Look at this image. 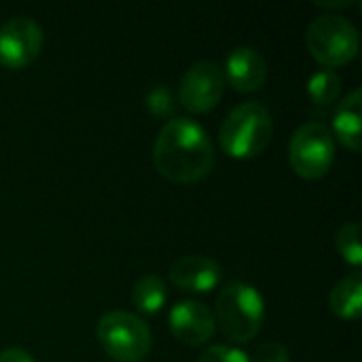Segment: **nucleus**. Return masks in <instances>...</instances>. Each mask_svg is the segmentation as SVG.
<instances>
[{
    "label": "nucleus",
    "mask_w": 362,
    "mask_h": 362,
    "mask_svg": "<svg viewBox=\"0 0 362 362\" xmlns=\"http://www.w3.org/2000/svg\"><path fill=\"white\" fill-rule=\"evenodd\" d=\"M225 81L240 93L259 91L267 81V62L255 47H235L225 59Z\"/></svg>",
    "instance_id": "10"
},
{
    "label": "nucleus",
    "mask_w": 362,
    "mask_h": 362,
    "mask_svg": "<svg viewBox=\"0 0 362 362\" xmlns=\"http://www.w3.org/2000/svg\"><path fill=\"white\" fill-rule=\"evenodd\" d=\"M310 55L325 68H339L352 62L361 47L358 28L339 13L318 15L305 34Z\"/></svg>",
    "instance_id": "4"
},
{
    "label": "nucleus",
    "mask_w": 362,
    "mask_h": 362,
    "mask_svg": "<svg viewBox=\"0 0 362 362\" xmlns=\"http://www.w3.org/2000/svg\"><path fill=\"white\" fill-rule=\"evenodd\" d=\"M170 280L185 293H210L223 280V269L214 259L202 255H187L170 269Z\"/></svg>",
    "instance_id": "11"
},
{
    "label": "nucleus",
    "mask_w": 362,
    "mask_h": 362,
    "mask_svg": "<svg viewBox=\"0 0 362 362\" xmlns=\"http://www.w3.org/2000/svg\"><path fill=\"white\" fill-rule=\"evenodd\" d=\"M42 51V28L30 17H13L0 25V64L8 70L28 68Z\"/></svg>",
    "instance_id": "8"
},
{
    "label": "nucleus",
    "mask_w": 362,
    "mask_h": 362,
    "mask_svg": "<svg viewBox=\"0 0 362 362\" xmlns=\"http://www.w3.org/2000/svg\"><path fill=\"white\" fill-rule=\"evenodd\" d=\"M146 106L151 110V115L159 117V119H174L176 112V104L174 98L170 93V89L165 85H155L148 95H146Z\"/></svg>",
    "instance_id": "17"
},
{
    "label": "nucleus",
    "mask_w": 362,
    "mask_h": 362,
    "mask_svg": "<svg viewBox=\"0 0 362 362\" xmlns=\"http://www.w3.org/2000/svg\"><path fill=\"white\" fill-rule=\"evenodd\" d=\"M132 301L136 305V310L144 316H153L157 312H161V308L168 301V288L163 284V280L159 276H142L136 280L134 288H132Z\"/></svg>",
    "instance_id": "14"
},
{
    "label": "nucleus",
    "mask_w": 362,
    "mask_h": 362,
    "mask_svg": "<svg viewBox=\"0 0 362 362\" xmlns=\"http://www.w3.org/2000/svg\"><path fill=\"white\" fill-rule=\"evenodd\" d=\"M102 350L117 362H142L153 346L148 325L129 312L115 310L100 318L95 329Z\"/></svg>",
    "instance_id": "5"
},
{
    "label": "nucleus",
    "mask_w": 362,
    "mask_h": 362,
    "mask_svg": "<svg viewBox=\"0 0 362 362\" xmlns=\"http://www.w3.org/2000/svg\"><path fill=\"white\" fill-rule=\"evenodd\" d=\"M314 4H316V6H325V8H341V6H350L352 0H329V2L316 0Z\"/></svg>",
    "instance_id": "21"
},
{
    "label": "nucleus",
    "mask_w": 362,
    "mask_h": 362,
    "mask_svg": "<svg viewBox=\"0 0 362 362\" xmlns=\"http://www.w3.org/2000/svg\"><path fill=\"white\" fill-rule=\"evenodd\" d=\"M170 331L185 346H204L216 333L214 314L202 301H180L170 310Z\"/></svg>",
    "instance_id": "9"
},
{
    "label": "nucleus",
    "mask_w": 362,
    "mask_h": 362,
    "mask_svg": "<svg viewBox=\"0 0 362 362\" xmlns=\"http://www.w3.org/2000/svg\"><path fill=\"white\" fill-rule=\"evenodd\" d=\"M214 322L231 344L252 341L265 320L263 295L246 282H227L214 303Z\"/></svg>",
    "instance_id": "2"
},
{
    "label": "nucleus",
    "mask_w": 362,
    "mask_h": 362,
    "mask_svg": "<svg viewBox=\"0 0 362 362\" xmlns=\"http://www.w3.org/2000/svg\"><path fill=\"white\" fill-rule=\"evenodd\" d=\"M157 172L176 185H193L204 180L214 168V148L206 129L189 119H170L153 146Z\"/></svg>",
    "instance_id": "1"
},
{
    "label": "nucleus",
    "mask_w": 362,
    "mask_h": 362,
    "mask_svg": "<svg viewBox=\"0 0 362 362\" xmlns=\"http://www.w3.org/2000/svg\"><path fill=\"white\" fill-rule=\"evenodd\" d=\"M197 362H250L248 354L231 346H210Z\"/></svg>",
    "instance_id": "18"
},
{
    "label": "nucleus",
    "mask_w": 362,
    "mask_h": 362,
    "mask_svg": "<svg viewBox=\"0 0 362 362\" xmlns=\"http://www.w3.org/2000/svg\"><path fill=\"white\" fill-rule=\"evenodd\" d=\"M329 308L331 312L348 322L358 320L362 310V274L354 272L339 280L329 293Z\"/></svg>",
    "instance_id": "13"
},
{
    "label": "nucleus",
    "mask_w": 362,
    "mask_h": 362,
    "mask_svg": "<svg viewBox=\"0 0 362 362\" xmlns=\"http://www.w3.org/2000/svg\"><path fill=\"white\" fill-rule=\"evenodd\" d=\"M335 246L337 252L341 255V259L346 263H350L352 267H361L362 265V246H361V225L354 223H346L337 235H335Z\"/></svg>",
    "instance_id": "16"
},
{
    "label": "nucleus",
    "mask_w": 362,
    "mask_h": 362,
    "mask_svg": "<svg viewBox=\"0 0 362 362\" xmlns=\"http://www.w3.org/2000/svg\"><path fill=\"white\" fill-rule=\"evenodd\" d=\"M250 362H291V356H288V352H286V348L282 344L267 341L257 350L255 358Z\"/></svg>",
    "instance_id": "19"
},
{
    "label": "nucleus",
    "mask_w": 362,
    "mask_h": 362,
    "mask_svg": "<svg viewBox=\"0 0 362 362\" xmlns=\"http://www.w3.org/2000/svg\"><path fill=\"white\" fill-rule=\"evenodd\" d=\"M341 93V76L335 70H318L308 81V95L318 106L333 104Z\"/></svg>",
    "instance_id": "15"
},
{
    "label": "nucleus",
    "mask_w": 362,
    "mask_h": 362,
    "mask_svg": "<svg viewBox=\"0 0 362 362\" xmlns=\"http://www.w3.org/2000/svg\"><path fill=\"white\" fill-rule=\"evenodd\" d=\"M362 91L354 89L350 91L335 108L333 112V132L337 140L350 148L352 153H358L362 148ZM331 132V134H333Z\"/></svg>",
    "instance_id": "12"
},
{
    "label": "nucleus",
    "mask_w": 362,
    "mask_h": 362,
    "mask_svg": "<svg viewBox=\"0 0 362 362\" xmlns=\"http://www.w3.org/2000/svg\"><path fill=\"white\" fill-rule=\"evenodd\" d=\"M274 138V119L261 102H244L235 106L218 129L223 153L233 159L259 157Z\"/></svg>",
    "instance_id": "3"
},
{
    "label": "nucleus",
    "mask_w": 362,
    "mask_h": 362,
    "mask_svg": "<svg viewBox=\"0 0 362 362\" xmlns=\"http://www.w3.org/2000/svg\"><path fill=\"white\" fill-rule=\"evenodd\" d=\"M227 81L223 68L214 62L193 64L178 85V102L193 115H206L223 100Z\"/></svg>",
    "instance_id": "7"
},
{
    "label": "nucleus",
    "mask_w": 362,
    "mask_h": 362,
    "mask_svg": "<svg viewBox=\"0 0 362 362\" xmlns=\"http://www.w3.org/2000/svg\"><path fill=\"white\" fill-rule=\"evenodd\" d=\"M0 362H36L25 350L21 348H8L0 352Z\"/></svg>",
    "instance_id": "20"
},
{
    "label": "nucleus",
    "mask_w": 362,
    "mask_h": 362,
    "mask_svg": "<svg viewBox=\"0 0 362 362\" xmlns=\"http://www.w3.org/2000/svg\"><path fill=\"white\" fill-rule=\"evenodd\" d=\"M335 159V138L320 121H308L295 129L288 142V161L297 176L318 180L329 174Z\"/></svg>",
    "instance_id": "6"
}]
</instances>
